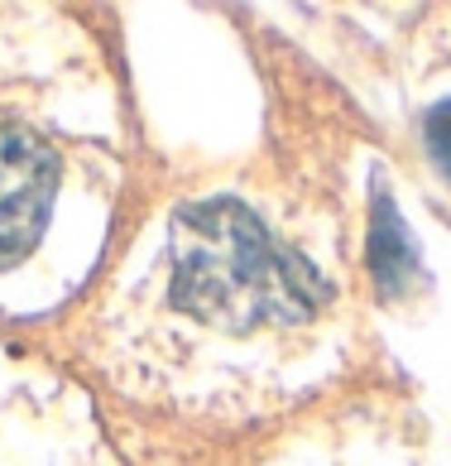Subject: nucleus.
<instances>
[{
    "label": "nucleus",
    "instance_id": "f257e3e1",
    "mask_svg": "<svg viewBox=\"0 0 451 466\" xmlns=\"http://www.w3.org/2000/svg\"><path fill=\"white\" fill-rule=\"evenodd\" d=\"M173 293L226 332L293 327L317 313L326 284L288 255L240 202H197L173 221Z\"/></svg>",
    "mask_w": 451,
    "mask_h": 466
},
{
    "label": "nucleus",
    "instance_id": "7ed1b4c3",
    "mask_svg": "<svg viewBox=\"0 0 451 466\" xmlns=\"http://www.w3.org/2000/svg\"><path fill=\"white\" fill-rule=\"evenodd\" d=\"M370 250H375L370 255L375 279L385 284L389 293H398V289L413 279V269H418L413 246H408V231H404V221H398L389 198H375V240H370Z\"/></svg>",
    "mask_w": 451,
    "mask_h": 466
},
{
    "label": "nucleus",
    "instance_id": "f03ea898",
    "mask_svg": "<svg viewBox=\"0 0 451 466\" xmlns=\"http://www.w3.org/2000/svg\"><path fill=\"white\" fill-rule=\"evenodd\" d=\"M58 198V154L29 130L0 126V265L39 246Z\"/></svg>",
    "mask_w": 451,
    "mask_h": 466
},
{
    "label": "nucleus",
    "instance_id": "20e7f679",
    "mask_svg": "<svg viewBox=\"0 0 451 466\" xmlns=\"http://www.w3.org/2000/svg\"><path fill=\"white\" fill-rule=\"evenodd\" d=\"M423 140H427L432 164L451 178V101H437V106L423 116Z\"/></svg>",
    "mask_w": 451,
    "mask_h": 466
}]
</instances>
